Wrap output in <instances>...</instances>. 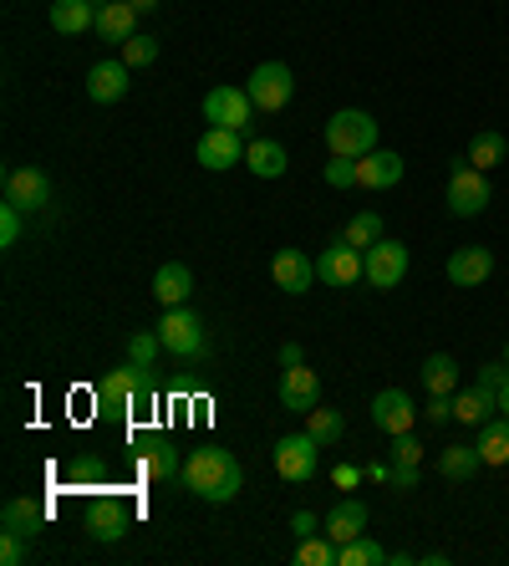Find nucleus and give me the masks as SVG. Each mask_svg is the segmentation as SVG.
<instances>
[{
    "instance_id": "33",
    "label": "nucleus",
    "mask_w": 509,
    "mask_h": 566,
    "mask_svg": "<svg viewBox=\"0 0 509 566\" xmlns=\"http://www.w3.org/2000/svg\"><path fill=\"white\" fill-rule=\"evenodd\" d=\"M388 562H392V552H382L378 541H367V536L337 546V566H388Z\"/></svg>"
},
{
    "instance_id": "16",
    "label": "nucleus",
    "mask_w": 509,
    "mask_h": 566,
    "mask_svg": "<svg viewBox=\"0 0 509 566\" xmlns=\"http://www.w3.org/2000/svg\"><path fill=\"white\" fill-rule=\"evenodd\" d=\"M413 419H418V409H413V398L403 394V388H382L378 398H372V423H378L382 434H407L413 429Z\"/></svg>"
},
{
    "instance_id": "25",
    "label": "nucleus",
    "mask_w": 509,
    "mask_h": 566,
    "mask_svg": "<svg viewBox=\"0 0 509 566\" xmlns=\"http://www.w3.org/2000/svg\"><path fill=\"white\" fill-rule=\"evenodd\" d=\"M245 169L261 174V179H280V174L290 169V158H286V148L275 144V138H255V144L245 148Z\"/></svg>"
},
{
    "instance_id": "18",
    "label": "nucleus",
    "mask_w": 509,
    "mask_h": 566,
    "mask_svg": "<svg viewBox=\"0 0 509 566\" xmlns=\"http://www.w3.org/2000/svg\"><path fill=\"white\" fill-rule=\"evenodd\" d=\"M128 72H132L128 62H97L87 72V97H92V103H103V107L107 103H123V97H128V87H132Z\"/></svg>"
},
{
    "instance_id": "42",
    "label": "nucleus",
    "mask_w": 509,
    "mask_h": 566,
    "mask_svg": "<svg viewBox=\"0 0 509 566\" xmlns=\"http://www.w3.org/2000/svg\"><path fill=\"white\" fill-rule=\"evenodd\" d=\"M423 419L438 429V423H454V394H428V403H423Z\"/></svg>"
},
{
    "instance_id": "43",
    "label": "nucleus",
    "mask_w": 509,
    "mask_h": 566,
    "mask_svg": "<svg viewBox=\"0 0 509 566\" xmlns=\"http://www.w3.org/2000/svg\"><path fill=\"white\" fill-rule=\"evenodd\" d=\"M21 214L26 210H15V205H0V245L11 251L15 240H21Z\"/></svg>"
},
{
    "instance_id": "32",
    "label": "nucleus",
    "mask_w": 509,
    "mask_h": 566,
    "mask_svg": "<svg viewBox=\"0 0 509 566\" xmlns=\"http://www.w3.org/2000/svg\"><path fill=\"white\" fill-rule=\"evenodd\" d=\"M418 373H423V388H428V394H458V363L448 353H433Z\"/></svg>"
},
{
    "instance_id": "2",
    "label": "nucleus",
    "mask_w": 509,
    "mask_h": 566,
    "mask_svg": "<svg viewBox=\"0 0 509 566\" xmlns=\"http://www.w3.org/2000/svg\"><path fill=\"white\" fill-rule=\"evenodd\" d=\"M321 133H327V148L341 154V158H367L372 148H378V118L362 113V107H341V113H331Z\"/></svg>"
},
{
    "instance_id": "11",
    "label": "nucleus",
    "mask_w": 509,
    "mask_h": 566,
    "mask_svg": "<svg viewBox=\"0 0 509 566\" xmlns=\"http://www.w3.org/2000/svg\"><path fill=\"white\" fill-rule=\"evenodd\" d=\"M275 403L286 413H311L316 403H321V378H316V368H286L280 373V382H275Z\"/></svg>"
},
{
    "instance_id": "17",
    "label": "nucleus",
    "mask_w": 509,
    "mask_h": 566,
    "mask_svg": "<svg viewBox=\"0 0 509 566\" xmlns=\"http://www.w3.org/2000/svg\"><path fill=\"white\" fill-rule=\"evenodd\" d=\"M489 276H495V251L458 245V251L448 255V281H454V286H484Z\"/></svg>"
},
{
    "instance_id": "22",
    "label": "nucleus",
    "mask_w": 509,
    "mask_h": 566,
    "mask_svg": "<svg viewBox=\"0 0 509 566\" xmlns=\"http://www.w3.org/2000/svg\"><path fill=\"white\" fill-rule=\"evenodd\" d=\"M153 296L163 306H183L189 296H194V271H189V265H179V261L158 265V271H153Z\"/></svg>"
},
{
    "instance_id": "14",
    "label": "nucleus",
    "mask_w": 509,
    "mask_h": 566,
    "mask_svg": "<svg viewBox=\"0 0 509 566\" xmlns=\"http://www.w3.org/2000/svg\"><path fill=\"white\" fill-rule=\"evenodd\" d=\"M87 531H92V541H123L132 531V505L128 501H118V495H97L92 501V511H87Z\"/></svg>"
},
{
    "instance_id": "44",
    "label": "nucleus",
    "mask_w": 509,
    "mask_h": 566,
    "mask_svg": "<svg viewBox=\"0 0 509 566\" xmlns=\"http://www.w3.org/2000/svg\"><path fill=\"white\" fill-rule=\"evenodd\" d=\"M505 382H509V363H484V368H479V388H484V394H505Z\"/></svg>"
},
{
    "instance_id": "28",
    "label": "nucleus",
    "mask_w": 509,
    "mask_h": 566,
    "mask_svg": "<svg viewBox=\"0 0 509 566\" xmlns=\"http://www.w3.org/2000/svg\"><path fill=\"white\" fill-rule=\"evenodd\" d=\"M499 409V398L495 394H484L479 382L474 388H464V394H454V419L458 423H489Z\"/></svg>"
},
{
    "instance_id": "12",
    "label": "nucleus",
    "mask_w": 509,
    "mask_h": 566,
    "mask_svg": "<svg viewBox=\"0 0 509 566\" xmlns=\"http://www.w3.org/2000/svg\"><path fill=\"white\" fill-rule=\"evenodd\" d=\"M6 205H15V210H46L52 205V179L36 169V164H26V169H11L6 174Z\"/></svg>"
},
{
    "instance_id": "26",
    "label": "nucleus",
    "mask_w": 509,
    "mask_h": 566,
    "mask_svg": "<svg viewBox=\"0 0 509 566\" xmlns=\"http://www.w3.org/2000/svg\"><path fill=\"white\" fill-rule=\"evenodd\" d=\"M138 470H144L148 480H179L183 474L179 449H173L169 439H153V444H144V454H138Z\"/></svg>"
},
{
    "instance_id": "27",
    "label": "nucleus",
    "mask_w": 509,
    "mask_h": 566,
    "mask_svg": "<svg viewBox=\"0 0 509 566\" xmlns=\"http://www.w3.org/2000/svg\"><path fill=\"white\" fill-rule=\"evenodd\" d=\"M479 464H484L479 444H448V449H438V474H444V480H474V474H479Z\"/></svg>"
},
{
    "instance_id": "40",
    "label": "nucleus",
    "mask_w": 509,
    "mask_h": 566,
    "mask_svg": "<svg viewBox=\"0 0 509 566\" xmlns=\"http://www.w3.org/2000/svg\"><path fill=\"white\" fill-rule=\"evenodd\" d=\"M66 480H72V485H97V480H103V460H97V454H82V460H72Z\"/></svg>"
},
{
    "instance_id": "19",
    "label": "nucleus",
    "mask_w": 509,
    "mask_h": 566,
    "mask_svg": "<svg viewBox=\"0 0 509 566\" xmlns=\"http://www.w3.org/2000/svg\"><path fill=\"white\" fill-rule=\"evenodd\" d=\"M403 174H407L403 158L388 154V148H372V154L357 164V185H362V189H392Z\"/></svg>"
},
{
    "instance_id": "7",
    "label": "nucleus",
    "mask_w": 509,
    "mask_h": 566,
    "mask_svg": "<svg viewBox=\"0 0 509 566\" xmlns=\"http://www.w3.org/2000/svg\"><path fill=\"white\" fill-rule=\"evenodd\" d=\"M245 93L255 97V107H261V113H280V107L290 103V93H296V77H290L286 62H261L255 72H250Z\"/></svg>"
},
{
    "instance_id": "51",
    "label": "nucleus",
    "mask_w": 509,
    "mask_h": 566,
    "mask_svg": "<svg viewBox=\"0 0 509 566\" xmlns=\"http://www.w3.org/2000/svg\"><path fill=\"white\" fill-rule=\"evenodd\" d=\"M505 363H509V347H505Z\"/></svg>"
},
{
    "instance_id": "34",
    "label": "nucleus",
    "mask_w": 509,
    "mask_h": 566,
    "mask_svg": "<svg viewBox=\"0 0 509 566\" xmlns=\"http://www.w3.org/2000/svg\"><path fill=\"white\" fill-rule=\"evenodd\" d=\"M347 245H357V251H367V245H378L382 235H388V224H382V214L378 210H362L357 220H347Z\"/></svg>"
},
{
    "instance_id": "37",
    "label": "nucleus",
    "mask_w": 509,
    "mask_h": 566,
    "mask_svg": "<svg viewBox=\"0 0 509 566\" xmlns=\"http://www.w3.org/2000/svg\"><path fill=\"white\" fill-rule=\"evenodd\" d=\"M123 62H128V66H153L158 62V41L148 36V31L128 36V41H123Z\"/></svg>"
},
{
    "instance_id": "9",
    "label": "nucleus",
    "mask_w": 509,
    "mask_h": 566,
    "mask_svg": "<svg viewBox=\"0 0 509 566\" xmlns=\"http://www.w3.org/2000/svg\"><path fill=\"white\" fill-rule=\"evenodd\" d=\"M316 276L327 286H357V281H367V261L357 245H347V235H337L327 251L316 255Z\"/></svg>"
},
{
    "instance_id": "45",
    "label": "nucleus",
    "mask_w": 509,
    "mask_h": 566,
    "mask_svg": "<svg viewBox=\"0 0 509 566\" xmlns=\"http://www.w3.org/2000/svg\"><path fill=\"white\" fill-rule=\"evenodd\" d=\"M392 490H418V464H392Z\"/></svg>"
},
{
    "instance_id": "3",
    "label": "nucleus",
    "mask_w": 509,
    "mask_h": 566,
    "mask_svg": "<svg viewBox=\"0 0 509 566\" xmlns=\"http://www.w3.org/2000/svg\"><path fill=\"white\" fill-rule=\"evenodd\" d=\"M144 403H153V378H148V368H138V363L113 368L97 382V409L128 413V409H144Z\"/></svg>"
},
{
    "instance_id": "5",
    "label": "nucleus",
    "mask_w": 509,
    "mask_h": 566,
    "mask_svg": "<svg viewBox=\"0 0 509 566\" xmlns=\"http://www.w3.org/2000/svg\"><path fill=\"white\" fill-rule=\"evenodd\" d=\"M199 113H204V123H210V128H235V133H245L250 123H255V113H261V107H255V97H250L245 87H210Z\"/></svg>"
},
{
    "instance_id": "46",
    "label": "nucleus",
    "mask_w": 509,
    "mask_h": 566,
    "mask_svg": "<svg viewBox=\"0 0 509 566\" xmlns=\"http://www.w3.org/2000/svg\"><path fill=\"white\" fill-rule=\"evenodd\" d=\"M290 531H296V536H316V515L311 511H296V515H290Z\"/></svg>"
},
{
    "instance_id": "4",
    "label": "nucleus",
    "mask_w": 509,
    "mask_h": 566,
    "mask_svg": "<svg viewBox=\"0 0 509 566\" xmlns=\"http://www.w3.org/2000/svg\"><path fill=\"white\" fill-rule=\"evenodd\" d=\"M489 199H495V189H489V174L474 169L469 158H458L454 169H448V195H444V205L458 214V220H474V214L489 210Z\"/></svg>"
},
{
    "instance_id": "13",
    "label": "nucleus",
    "mask_w": 509,
    "mask_h": 566,
    "mask_svg": "<svg viewBox=\"0 0 509 566\" xmlns=\"http://www.w3.org/2000/svg\"><path fill=\"white\" fill-rule=\"evenodd\" d=\"M245 133H235V128H204V138H199V164L204 169H235V164H245Z\"/></svg>"
},
{
    "instance_id": "10",
    "label": "nucleus",
    "mask_w": 509,
    "mask_h": 566,
    "mask_svg": "<svg viewBox=\"0 0 509 566\" xmlns=\"http://www.w3.org/2000/svg\"><path fill=\"white\" fill-rule=\"evenodd\" d=\"M158 337H163V353H173V357H199L204 353V322H199L194 312H183V306H169V312H163Z\"/></svg>"
},
{
    "instance_id": "48",
    "label": "nucleus",
    "mask_w": 509,
    "mask_h": 566,
    "mask_svg": "<svg viewBox=\"0 0 509 566\" xmlns=\"http://www.w3.org/2000/svg\"><path fill=\"white\" fill-rule=\"evenodd\" d=\"M362 474H367V470H352V464H341V470H337V485H341V490H352L357 480H362Z\"/></svg>"
},
{
    "instance_id": "31",
    "label": "nucleus",
    "mask_w": 509,
    "mask_h": 566,
    "mask_svg": "<svg viewBox=\"0 0 509 566\" xmlns=\"http://www.w3.org/2000/svg\"><path fill=\"white\" fill-rule=\"evenodd\" d=\"M306 434H311L321 449H331L341 434H347V419H341L337 409H327V403H316V409L306 413Z\"/></svg>"
},
{
    "instance_id": "38",
    "label": "nucleus",
    "mask_w": 509,
    "mask_h": 566,
    "mask_svg": "<svg viewBox=\"0 0 509 566\" xmlns=\"http://www.w3.org/2000/svg\"><path fill=\"white\" fill-rule=\"evenodd\" d=\"M357 164H362V158H341V154H331V164L321 169V179H327L331 189H357Z\"/></svg>"
},
{
    "instance_id": "35",
    "label": "nucleus",
    "mask_w": 509,
    "mask_h": 566,
    "mask_svg": "<svg viewBox=\"0 0 509 566\" xmlns=\"http://www.w3.org/2000/svg\"><path fill=\"white\" fill-rule=\"evenodd\" d=\"M300 566H337V541L321 531V536H300V552H296Z\"/></svg>"
},
{
    "instance_id": "52",
    "label": "nucleus",
    "mask_w": 509,
    "mask_h": 566,
    "mask_svg": "<svg viewBox=\"0 0 509 566\" xmlns=\"http://www.w3.org/2000/svg\"><path fill=\"white\" fill-rule=\"evenodd\" d=\"M97 6H107V0H97Z\"/></svg>"
},
{
    "instance_id": "30",
    "label": "nucleus",
    "mask_w": 509,
    "mask_h": 566,
    "mask_svg": "<svg viewBox=\"0 0 509 566\" xmlns=\"http://www.w3.org/2000/svg\"><path fill=\"white\" fill-rule=\"evenodd\" d=\"M479 454L484 464H509V413H495L489 423H479Z\"/></svg>"
},
{
    "instance_id": "39",
    "label": "nucleus",
    "mask_w": 509,
    "mask_h": 566,
    "mask_svg": "<svg viewBox=\"0 0 509 566\" xmlns=\"http://www.w3.org/2000/svg\"><path fill=\"white\" fill-rule=\"evenodd\" d=\"M31 546H36V541L15 536V531H0V566H21L31 556Z\"/></svg>"
},
{
    "instance_id": "29",
    "label": "nucleus",
    "mask_w": 509,
    "mask_h": 566,
    "mask_svg": "<svg viewBox=\"0 0 509 566\" xmlns=\"http://www.w3.org/2000/svg\"><path fill=\"white\" fill-rule=\"evenodd\" d=\"M505 154H509V138L499 128H484V133H474L469 138V164L474 169H495V164H505Z\"/></svg>"
},
{
    "instance_id": "50",
    "label": "nucleus",
    "mask_w": 509,
    "mask_h": 566,
    "mask_svg": "<svg viewBox=\"0 0 509 566\" xmlns=\"http://www.w3.org/2000/svg\"><path fill=\"white\" fill-rule=\"evenodd\" d=\"M499 413H509V382H505V394H499Z\"/></svg>"
},
{
    "instance_id": "6",
    "label": "nucleus",
    "mask_w": 509,
    "mask_h": 566,
    "mask_svg": "<svg viewBox=\"0 0 509 566\" xmlns=\"http://www.w3.org/2000/svg\"><path fill=\"white\" fill-rule=\"evenodd\" d=\"M316 464H321V444H316L306 429L275 439V474H280L286 485H306V480H316Z\"/></svg>"
},
{
    "instance_id": "15",
    "label": "nucleus",
    "mask_w": 509,
    "mask_h": 566,
    "mask_svg": "<svg viewBox=\"0 0 509 566\" xmlns=\"http://www.w3.org/2000/svg\"><path fill=\"white\" fill-rule=\"evenodd\" d=\"M271 281L286 291V296H300V291H311L321 276H316L311 255L296 251V245H286V251H275V261H271Z\"/></svg>"
},
{
    "instance_id": "41",
    "label": "nucleus",
    "mask_w": 509,
    "mask_h": 566,
    "mask_svg": "<svg viewBox=\"0 0 509 566\" xmlns=\"http://www.w3.org/2000/svg\"><path fill=\"white\" fill-rule=\"evenodd\" d=\"M392 464H423V444L413 439V429H407V434H392Z\"/></svg>"
},
{
    "instance_id": "1",
    "label": "nucleus",
    "mask_w": 509,
    "mask_h": 566,
    "mask_svg": "<svg viewBox=\"0 0 509 566\" xmlns=\"http://www.w3.org/2000/svg\"><path fill=\"white\" fill-rule=\"evenodd\" d=\"M183 490L189 495H199L204 505H224V501H235L240 490H245V470L235 464V454L230 449H194L189 460H183Z\"/></svg>"
},
{
    "instance_id": "21",
    "label": "nucleus",
    "mask_w": 509,
    "mask_h": 566,
    "mask_svg": "<svg viewBox=\"0 0 509 566\" xmlns=\"http://www.w3.org/2000/svg\"><path fill=\"white\" fill-rule=\"evenodd\" d=\"M321 531H327L337 546H341V541H357V536L367 531V505L352 501V495H347V501H337V505L327 511V521H321Z\"/></svg>"
},
{
    "instance_id": "36",
    "label": "nucleus",
    "mask_w": 509,
    "mask_h": 566,
    "mask_svg": "<svg viewBox=\"0 0 509 566\" xmlns=\"http://www.w3.org/2000/svg\"><path fill=\"white\" fill-rule=\"evenodd\" d=\"M158 353H163V337H158V332H132L128 337V363H138V368H153Z\"/></svg>"
},
{
    "instance_id": "47",
    "label": "nucleus",
    "mask_w": 509,
    "mask_h": 566,
    "mask_svg": "<svg viewBox=\"0 0 509 566\" xmlns=\"http://www.w3.org/2000/svg\"><path fill=\"white\" fill-rule=\"evenodd\" d=\"M300 363H306V353H300L296 343H286V347H280V368H300Z\"/></svg>"
},
{
    "instance_id": "49",
    "label": "nucleus",
    "mask_w": 509,
    "mask_h": 566,
    "mask_svg": "<svg viewBox=\"0 0 509 566\" xmlns=\"http://www.w3.org/2000/svg\"><path fill=\"white\" fill-rule=\"evenodd\" d=\"M128 6H132V11H138V15H148V11H158L163 0H128Z\"/></svg>"
},
{
    "instance_id": "23",
    "label": "nucleus",
    "mask_w": 509,
    "mask_h": 566,
    "mask_svg": "<svg viewBox=\"0 0 509 566\" xmlns=\"http://www.w3.org/2000/svg\"><path fill=\"white\" fill-rule=\"evenodd\" d=\"M97 36L103 41H128V36H138V11H132L128 0H107V6H97Z\"/></svg>"
},
{
    "instance_id": "8",
    "label": "nucleus",
    "mask_w": 509,
    "mask_h": 566,
    "mask_svg": "<svg viewBox=\"0 0 509 566\" xmlns=\"http://www.w3.org/2000/svg\"><path fill=\"white\" fill-rule=\"evenodd\" d=\"M362 261H367V286H372V291H392L397 281L407 276V245H403V240L382 235L378 245H367V251H362Z\"/></svg>"
},
{
    "instance_id": "24",
    "label": "nucleus",
    "mask_w": 509,
    "mask_h": 566,
    "mask_svg": "<svg viewBox=\"0 0 509 566\" xmlns=\"http://www.w3.org/2000/svg\"><path fill=\"white\" fill-rule=\"evenodd\" d=\"M92 27H97V0H52V31L82 36Z\"/></svg>"
},
{
    "instance_id": "20",
    "label": "nucleus",
    "mask_w": 509,
    "mask_h": 566,
    "mask_svg": "<svg viewBox=\"0 0 509 566\" xmlns=\"http://www.w3.org/2000/svg\"><path fill=\"white\" fill-rule=\"evenodd\" d=\"M41 526H46V505L31 501V495H15V501H6V511H0V531H15V536L36 541Z\"/></svg>"
}]
</instances>
